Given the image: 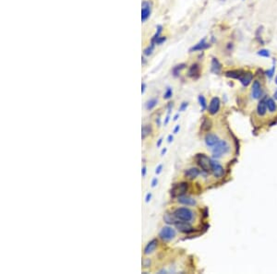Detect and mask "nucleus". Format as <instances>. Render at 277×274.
<instances>
[{
    "mask_svg": "<svg viewBox=\"0 0 277 274\" xmlns=\"http://www.w3.org/2000/svg\"><path fill=\"white\" fill-rule=\"evenodd\" d=\"M274 72H275V65L273 64V67H272V68L267 70V71L265 72V74H266V76L268 77L269 79H272V78L273 77V75H274Z\"/></svg>",
    "mask_w": 277,
    "mask_h": 274,
    "instance_id": "c756f323",
    "label": "nucleus"
},
{
    "mask_svg": "<svg viewBox=\"0 0 277 274\" xmlns=\"http://www.w3.org/2000/svg\"><path fill=\"white\" fill-rule=\"evenodd\" d=\"M145 87H146L145 83H142V84H141V92H142V93L144 92V91H145Z\"/></svg>",
    "mask_w": 277,
    "mask_h": 274,
    "instance_id": "79ce46f5",
    "label": "nucleus"
},
{
    "mask_svg": "<svg viewBox=\"0 0 277 274\" xmlns=\"http://www.w3.org/2000/svg\"><path fill=\"white\" fill-rule=\"evenodd\" d=\"M177 201L180 204H183V205H186V206H194L197 203L193 197H188V196H184V195L181 196V197H178Z\"/></svg>",
    "mask_w": 277,
    "mask_h": 274,
    "instance_id": "f8f14e48",
    "label": "nucleus"
},
{
    "mask_svg": "<svg viewBox=\"0 0 277 274\" xmlns=\"http://www.w3.org/2000/svg\"><path fill=\"white\" fill-rule=\"evenodd\" d=\"M212 121L210 120L207 117H203V120L202 122V125H200V131L202 132H208L210 129L212 128Z\"/></svg>",
    "mask_w": 277,
    "mask_h": 274,
    "instance_id": "aec40b11",
    "label": "nucleus"
},
{
    "mask_svg": "<svg viewBox=\"0 0 277 274\" xmlns=\"http://www.w3.org/2000/svg\"><path fill=\"white\" fill-rule=\"evenodd\" d=\"M169 119H170V116H166V118H165V123H164V124H165V126H166V125L168 124V122H169Z\"/></svg>",
    "mask_w": 277,
    "mask_h": 274,
    "instance_id": "37998d69",
    "label": "nucleus"
},
{
    "mask_svg": "<svg viewBox=\"0 0 277 274\" xmlns=\"http://www.w3.org/2000/svg\"><path fill=\"white\" fill-rule=\"evenodd\" d=\"M258 55L260 56H263V57H270V52L267 49H261L258 51Z\"/></svg>",
    "mask_w": 277,
    "mask_h": 274,
    "instance_id": "c85d7f7f",
    "label": "nucleus"
},
{
    "mask_svg": "<svg viewBox=\"0 0 277 274\" xmlns=\"http://www.w3.org/2000/svg\"><path fill=\"white\" fill-rule=\"evenodd\" d=\"M172 96H173V90H172L171 88H167L166 91H165V94H164V99L168 100V99H170Z\"/></svg>",
    "mask_w": 277,
    "mask_h": 274,
    "instance_id": "7c9ffc66",
    "label": "nucleus"
},
{
    "mask_svg": "<svg viewBox=\"0 0 277 274\" xmlns=\"http://www.w3.org/2000/svg\"><path fill=\"white\" fill-rule=\"evenodd\" d=\"M151 193H148V194L146 195V197H145V202L148 203V202L151 200Z\"/></svg>",
    "mask_w": 277,
    "mask_h": 274,
    "instance_id": "e433bc0d",
    "label": "nucleus"
},
{
    "mask_svg": "<svg viewBox=\"0 0 277 274\" xmlns=\"http://www.w3.org/2000/svg\"><path fill=\"white\" fill-rule=\"evenodd\" d=\"M159 235L164 241H170V240L175 238L176 231H175V229L170 227V226H165V227H163L161 229Z\"/></svg>",
    "mask_w": 277,
    "mask_h": 274,
    "instance_id": "39448f33",
    "label": "nucleus"
},
{
    "mask_svg": "<svg viewBox=\"0 0 277 274\" xmlns=\"http://www.w3.org/2000/svg\"><path fill=\"white\" fill-rule=\"evenodd\" d=\"M212 173L213 174L214 177L220 178L225 174L224 167L219 163H217V162H213V171H212Z\"/></svg>",
    "mask_w": 277,
    "mask_h": 274,
    "instance_id": "9d476101",
    "label": "nucleus"
},
{
    "mask_svg": "<svg viewBox=\"0 0 277 274\" xmlns=\"http://www.w3.org/2000/svg\"><path fill=\"white\" fill-rule=\"evenodd\" d=\"M275 83H276V84H277V76H276V77H275Z\"/></svg>",
    "mask_w": 277,
    "mask_h": 274,
    "instance_id": "09e8293b",
    "label": "nucleus"
},
{
    "mask_svg": "<svg viewBox=\"0 0 277 274\" xmlns=\"http://www.w3.org/2000/svg\"><path fill=\"white\" fill-rule=\"evenodd\" d=\"M157 102H158V100L157 99H151V100H149L146 103H145V108L147 109V110H151V109H154L155 106H156V105H157Z\"/></svg>",
    "mask_w": 277,
    "mask_h": 274,
    "instance_id": "b1692460",
    "label": "nucleus"
},
{
    "mask_svg": "<svg viewBox=\"0 0 277 274\" xmlns=\"http://www.w3.org/2000/svg\"><path fill=\"white\" fill-rule=\"evenodd\" d=\"M157 245H158V241H157L156 239H154V240L150 241V242L147 244V245L145 247V248H144V255H150V254H151L152 252H154V251L155 250V248L157 247Z\"/></svg>",
    "mask_w": 277,
    "mask_h": 274,
    "instance_id": "f3484780",
    "label": "nucleus"
},
{
    "mask_svg": "<svg viewBox=\"0 0 277 274\" xmlns=\"http://www.w3.org/2000/svg\"><path fill=\"white\" fill-rule=\"evenodd\" d=\"M141 174H142V176H143V177H144V176L146 175V166H143V167H142Z\"/></svg>",
    "mask_w": 277,
    "mask_h": 274,
    "instance_id": "4c0bfd02",
    "label": "nucleus"
},
{
    "mask_svg": "<svg viewBox=\"0 0 277 274\" xmlns=\"http://www.w3.org/2000/svg\"><path fill=\"white\" fill-rule=\"evenodd\" d=\"M166 148H165V149H163V150H162V152H161V155L163 156V155H165V152H166Z\"/></svg>",
    "mask_w": 277,
    "mask_h": 274,
    "instance_id": "c03bdc74",
    "label": "nucleus"
},
{
    "mask_svg": "<svg viewBox=\"0 0 277 274\" xmlns=\"http://www.w3.org/2000/svg\"><path fill=\"white\" fill-rule=\"evenodd\" d=\"M158 184V179L157 178H154L151 181V187H155L156 185Z\"/></svg>",
    "mask_w": 277,
    "mask_h": 274,
    "instance_id": "c9c22d12",
    "label": "nucleus"
},
{
    "mask_svg": "<svg viewBox=\"0 0 277 274\" xmlns=\"http://www.w3.org/2000/svg\"><path fill=\"white\" fill-rule=\"evenodd\" d=\"M245 72L241 69H234V70H228L225 72V76L230 79H236V80H240V78L243 76Z\"/></svg>",
    "mask_w": 277,
    "mask_h": 274,
    "instance_id": "ddd939ff",
    "label": "nucleus"
},
{
    "mask_svg": "<svg viewBox=\"0 0 277 274\" xmlns=\"http://www.w3.org/2000/svg\"><path fill=\"white\" fill-rule=\"evenodd\" d=\"M273 99L277 101V90L273 92Z\"/></svg>",
    "mask_w": 277,
    "mask_h": 274,
    "instance_id": "a18cd8bd",
    "label": "nucleus"
},
{
    "mask_svg": "<svg viewBox=\"0 0 277 274\" xmlns=\"http://www.w3.org/2000/svg\"><path fill=\"white\" fill-rule=\"evenodd\" d=\"M165 40H166V37H165H165H164V36H160L159 38L155 41L154 43H155V44H162Z\"/></svg>",
    "mask_w": 277,
    "mask_h": 274,
    "instance_id": "2f4dec72",
    "label": "nucleus"
},
{
    "mask_svg": "<svg viewBox=\"0 0 277 274\" xmlns=\"http://www.w3.org/2000/svg\"><path fill=\"white\" fill-rule=\"evenodd\" d=\"M174 216L177 221L191 222L194 218V213L188 208H178L174 211Z\"/></svg>",
    "mask_w": 277,
    "mask_h": 274,
    "instance_id": "f03ea898",
    "label": "nucleus"
},
{
    "mask_svg": "<svg viewBox=\"0 0 277 274\" xmlns=\"http://www.w3.org/2000/svg\"><path fill=\"white\" fill-rule=\"evenodd\" d=\"M188 189V184L187 182H181L178 184H175L171 188L170 195L172 197H178L185 195Z\"/></svg>",
    "mask_w": 277,
    "mask_h": 274,
    "instance_id": "7ed1b4c3",
    "label": "nucleus"
},
{
    "mask_svg": "<svg viewBox=\"0 0 277 274\" xmlns=\"http://www.w3.org/2000/svg\"><path fill=\"white\" fill-rule=\"evenodd\" d=\"M154 43H151L147 48L144 50V52H143V54H144L145 55H151V53H152V51H154Z\"/></svg>",
    "mask_w": 277,
    "mask_h": 274,
    "instance_id": "cd10ccee",
    "label": "nucleus"
},
{
    "mask_svg": "<svg viewBox=\"0 0 277 274\" xmlns=\"http://www.w3.org/2000/svg\"><path fill=\"white\" fill-rule=\"evenodd\" d=\"M141 7H142V8H141V21H145L151 15V3L149 1V0H143Z\"/></svg>",
    "mask_w": 277,
    "mask_h": 274,
    "instance_id": "423d86ee",
    "label": "nucleus"
},
{
    "mask_svg": "<svg viewBox=\"0 0 277 274\" xmlns=\"http://www.w3.org/2000/svg\"><path fill=\"white\" fill-rule=\"evenodd\" d=\"M210 46V44L208 43H206V40L205 39H202L199 43H198L197 44H195L194 46H192L191 48H190L189 52H196V51H202Z\"/></svg>",
    "mask_w": 277,
    "mask_h": 274,
    "instance_id": "dca6fc26",
    "label": "nucleus"
},
{
    "mask_svg": "<svg viewBox=\"0 0 277 274\" xmlns=\"http://www.w3.org/2000/svg\"><path fill=\"white\" fill-rule=\"evenodd\" d=\"M267 112V105H266V100H261L257 105V114L260 116H263L266 115Z\"/></svg>",
    "mask_w": 277,
    "mask_h": 274,
    "instance_id": "6ab92c4d",
    "label": "nucleus"
},
{
    "mask_svg": "<svg viewBox=\"0 0 277 274\" xmlns=\"http://www.w3.org/2000/svg\"><path fill=\"white\" fill-rule=\"evenodd\" d=\"M220 105H221V101L218 97H213L211 102H210V105L208 107V112L211 115H216L219 109H220Z\"/></svg>",
    "mask_w": 277,
    "mask_h": 274,
    "instance_id": "0eeeda50",
    "label": "nucleus"
},
{
    "mask_svg": "<svg viewBox=\"0 0 277 274\" xmlns=\"http://www.w3.org/2000/svg\"><path fill=\"white\" fill-rule=\"evenodd\" d=\"M185 176L188 178V179H190V180H192V179H195L198 177V175H199V170L196 167H192V168H189L188 170L185 171Z\"/></svg>",
    "mask_w": 277,
    "mask_h": 274,
    "instance_id": "2eb2a0df",
    "label": "nucleus"
},
{
    "mask_svg": "<svg viewBox=\"0 0 277 274\" xmlns=\"http://www.w3.org/2000/svg\"><path fill=\"white\" fill-rule=\"evenodd\" d=\"M262 94V89L261 85L259 80H254L252 83V88H251V97L255 100L260 99Z\"/></svg>",
    "mask_w": 277,
    "mask_h": 274,
    "instance_id": "1a4fd4ad",
    "label": "nucleus"
},
{
    "mask_svg": "<svg viewBox=\"0 0 277 274\" xmlns=\"http://www.w3.org/2000/svg\"><path fill=\"white\" fill-rule=\"evenodd\" d=\"M188 105V102H183L182 103H181L180 107H179V111H185V110L187 109Z\"/></svg>",
    "mask_w": 277,
    "mask_h": 274,
    "instance_id": "473e14b6",
    "label": "nucleus"
},
{
    "mask_svg": "<svg viewBox=\"0 0 277 274\" xmlns=\"http://www.w3.org/2000/svg\"><path fill=\"white\" fill-rule=\"evenodd\" d=\"M160 123H161V119H160V117H158V118L156 119V124H157V126H160Z\"/></svg>",
    "mask_w": 277,
    "mask_h": 274,
    "instance_id": "49530a36",
    "label": "nucleus"
},
{
    "mask_svg": "<svg viewBox=\"0 0 277 274\" xmlns=\"http://www.w3.org/2000/svg\"><path fill=\"white\" fill-rule=\"evenodd\" d=\"M205 143L208 147H213L219 140V138L217 135L213 134V133H208L206 136H205Z\"/></svg>",
    "mask_w": 277,
    "mask_h": 274,
    "instance_id": "9b49d317",
    "label": "nucleus"
},
{
    "mask_svg": "<svg viewBox=\"0 0 277 274\" xmlns=\"http://www.w3.org/2000/svg\"><path fill=\"white\" fill-rule=\"evenodd\" d=\"M199 72H200V68L198 64H193L191 67L188 69V77L192 79H198L199 77Z\"/></svg>",
    "mask_w": 277,
    "mask_h": 274,
    "instance_id": "4468645a",
    "label": "nucleus"
},
{
    "mask_svg": "<svg viewBox=\"0 0 277 274\" xmlns=\"http://www.w3.org/2000/svg\"><path fill=\"white\" fill-rule=\"evenodd\" d=\"M162 142H163V138H161L159 140H158V142H157V144H156V146H157V148H159L160 146H161V144H162Z\"/></svg>",
    "mask_w": 277,
    "mask_h": 274,
    "instance_id": "ea45409f",
    "label": "nucleus"
},
{
    "mask_svg": "<svg viewBox=\"0 0 277 274\" xmlns=\"http://www.w3.org/2000/svg\"><path fill=\"white\" fill-rule=\"evenodd\" d=\"M142 265H143V267H144V268L150 267V265H151V260H150L149 259H145L144 260L142 261Z\"/></svg>",
    "mask_w": 277,
    "mask_h": 274,
    "instance_id": "72a5a7b5",
    "label": "nucleus"
},
{
    "mask_svg": "<svg viewBox=\"0 0 277 274\" xmlns=\"http://www.w3.org/2000/svg\"><path fill=\"white\" fill-rule=\"evenodd\" d=\"M179 129H180V126H179V125H177V126L175 127V129H174V133H175V134H177V132L179 131Z\"/></svg>",
    "mask_w": 277,
    "mask_h": 274,
    "instance_id": "a19ab883",
    "label": "nucleus"
},
{
    "mask_svg": "<svg viewBox=\"0 0 277 274\" xmlns=\"http://www.w3.org/2000/svg\"><path fill=\"white\" fill-rule=\"evenodd\" d=\"M174 218H175L174 214L171 215V214H169V213H165V214L164 215V221H165L166 223H168V224H173V223L175 224V222H176L177 221H175Z\"/></svg>",
    "mask_w": 277,
    "mask_h": 274,
    "instance_id": "393cba45",
    "label": "nucleus"
},
{
    "mask_svg": "<svg viewBox=\"0 0 277 274\" xmlns=\"http://www.w3.org/2000/svg\"><path fill=\"white\" fill-rule=\"evenodd\" d=\"M229 150V145L225 140H219L213 147V155L214 157H221Z\"/></svg>",
    "mask_w": 277,
    "mask_h": 274,
    "instance_id": "20e7f679",
    "label": "nucleus"
},
{
    "mask_svg": "<svg viewBox=\"0 0 277 274\" xmlns=\"http://www.w3.org/2000/svg\"><path fill=\"white\" fill-rule=\"evenodd\" d=\"M222 70V65L217 58L212 59V71L215 74H219Z\"/></svg>",
    "mask_w": 277,
    "mask_h": 274,
    "instance_id": "412c9836",
    "label": "nucleus"
},
{
    "mask_svg": "<svg viewBox=\"0 0 277 274\" xmlns=\"http://www.w3.org/2000/svg\"><path fill=\"white\" fill-rule=\"evenodd\" d=\"M252 79H253V75H252V73H250V72H245L244 74H243V76L240 78V82H241V84L243 85L244 87H247L250 85V83L252 81Z\"/></svg>",
    "mask_w": 277,
    "mask_h": 274,
    "instance_id": "a211bd4d",
    "label": "nucleus"
},
{
    "mask_svg": "<svg viewBox=\"0 0 277 274\" xmlns=\"http://www.w3.org/2000/svg\"><path fill=\"white\" fill-rule=\"evenodd\" d=\"M173 139H174V137H173V136H172V135H169V136H168V138H167V141H168L169 143H171L172 141H173Z\"/></svg>",
    "mask_w": 277,
    "mask_h": 274,
    "instance_id": "58836bf2",
    "label": "nucleus"
},
{
    "mask_svg": "<svg viewBox=\"0 0 277 274\" xmlns=\"http://www.w3.org/2000/svg\"><path fill=\"white\" fill-rule=\"evenodd\" d=\"M266 105H267V109L269 110L270 113H274L276 111L277 106H276V103H275L273 99H272V98L266 99Z\"/></svg>",
    "mask_w": 277,
    "mask_h": 274,
    "instance_id": "5701e85b",
    "label": "nucleus"
},
{
    "mask_svg": "<svg viewBox=\"0 0 277 274\" xmlns=\"http://www.w3.org/2000/svg\"><path fill=\"white\" fill-rule=\"evenodd\" d=\"M197 164L202 168V171L211 173L213 171V161L204 153H199L195 157Z\"/></svg>",
    "mask_w": 277,
    "mask_h": 274,
    "instance_id": "f257e3e1",
    "label": "nucleus"
},
{
    "mask_svg": "<svg viewBox=\"0 0 277 274\" xmlns=\"http://www.w3.org/2000/svg\"><path fill=\"white\" fill-rule=\"evenodd\" d=\"M199 105H200V107H202V111L206 110V108H207V102H206L205 97L203 95H202V94L199 95Z\"/></svg>",
    "mask_w": 277,
    "mask_h": 274,
    "instance_id": "a878e982",
    "label": "nucleus"
},
{
    "mask_svg": "<svg viewBox=\"0 0 277 274\" xmlns=\"http://www.w3.org/2000/svg\"><path fill=\"white\" fill-rule=\"evenodd\" d=\"M151 132H152L151 125H145V126H143L142 128H141V138H142V139H144L146 137H148L149 135H151Z\"/></svg>",
    "mask_w": 277,
    "mask_h": 274,
    "instance_id": "4be33fe9",
    "label": "nucleus"
},
{
    "mask_svg": "<svg viewBox=\"0 0 277 274\" xmlns=\"http://www.w3.org/2000/svg\"><path fill=\"white\" fill-rule=\"evenodd\" d=\"M185 68H186V65H185V64H180V65L176 66V67L174 68V69H173L174 75H175V76H177L178 73H179L181 70H182V69H184Z\"/></svg>",
    "mask_w": 277,
    "mask_h": 274,
    "instance_id": "bb28decb",
    "label": "nucleus"
},
{
    "mask_svg": "<svg viewBox=\"0 0 277 274\" xmlns=\"http://www.w3.org/2000/svg\"><path fill=\"white\" fill-rule=\"evenodd\" d=\"M162 169H163V164H159V165L157 166L156 170H155V173H156L157 175H159V174L162 172Z\"/></svg>",
    "mask_w": 277,
    "mask_h": 274,
    "instance_id": "f704fd0d",
    "label": "nucleus"
},
{
    "mask_svg": "<svg viewBox=\"0 0 277 274\" xmlns=\"http://www.w3.org/2000/svg\"><path fill=\"white\" fill-rule=\"evenodd\" d=\"M175 226H176V228H177L178 231L182 232V233H188L193 232V230H194L192 226L188 223V222L177 221V222H175Z\"/></svg>",
    "mask_w": 277,
    "mask_h": 274,
    "instance_id": "6e6552de",
    "label": "nucleus"
},
{
    "mask_svg": "<svg viewBox=\"0 0 277 274\" xmlns=\"http://www.w3.org/2000/svg\"><path fill=\"white\" fill-rule=\"evenodd\" d=\"M178 117H179V115H178V114H177V115L174 116V121H177V120L178 119Z\"/></svg>",
    "mask_w": 277,
    "mask_h": 274,
    "instance_id": "de8ad7c7",
    "label": "nucleus"
}]
</instances>
